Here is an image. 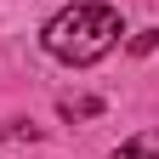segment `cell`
Returning <instances> with one entry per match:
<instances>
[{"label": "cell", "mask_w": 159, "mask_h": 159, "mask_svg": "<svg viewBox=\"0 0 159 159\" xmlns=\"http://www.w3.org/2000/svg\"><path fill=\"white\" fill-rule=\"evenodd\" d=\"M119 11L114 6H97V0H74V6H63L46 23V51L51 57H63V63H74V68H85V63H97V57H108L114 46H119Z\"/></svg>", "instance_id": "6da1fadb"}, {"label": "cell", "mask_w": 159, "mask_h": 159, "mask_svg": "<svg viewBox=\"0 0 159 159\" xmlns=\"http://www.w3.org/2000/svg\"><path fill=\"white\" fill-rule=\"evenodd\" d=\"M114 159H159V131H136Z\"/></svg>", "instance_id": "7a4b0ae2"}, {"label": "cell", "mask_w": 159, "mask_h": 159, "mask_svg": "<svg viewBox=\"0 0 159 159\" xmlns=\"http://www.w3.org/2000/svg\"><path fill=\"white\" fill-rule=\"evenodd\" d=\"M63 114L68 119H91V114H102V102L97 97H80V102H63Z\"/></svg>", "instance_id": "3957f363"}, {"label": "cell", "mask_w": 159, "mask_h": 159, "mask_svg": "<svg viewBox=\"0 0 159 159\" xmlns=\"http://www.w3.org/2000/svg\"><path fill=\"white\" fill-rule=\"evenodd\" d=\"M0 136H6V125H0Z\"/></svg>", "instance_id": "277c9868"}]
</instances>
